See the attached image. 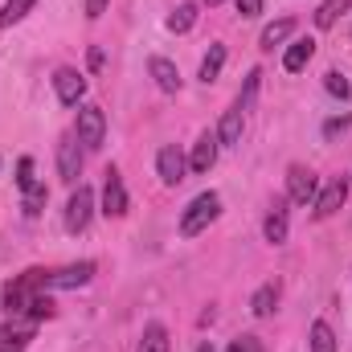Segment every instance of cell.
<instances>
[{
    "label": "cell",
    "mask_w": 352,
    "mask_h": 352,
    "mask_svg": "<svg viewBox=\"0 0 352 352\" xmlns=\"http://www.w3.org/2000/svg\"><path fill=\"white\" fill-rule=\"evenodd\" d=\"M135 352H168V328H164V324H148Z\"/></svg>",
    "instance_id": "cell-20"
},
{
    "label": "cell",
    "mask_w": 352,
    "mask_h": 352,
    "mask_svg": "<svg viewBox=\"0 0 352 352\" xmlns=\"http://www.w3.org/2000/svg\"><path fill=\"white\" fill-rule=\"evenodd\" d=\"M58 173L66 184H74L78 173H82V148H78V135H62L58 144Z\"/></svg>",
    "instance_id": "cell-10"
},
{
    "label": "cell",
    "mask_w": 352,
    "mask_h": 352,
    "mask_svg": "<svg viewBox=\"0 0 352 352\" xmlns=\"http://www.w3.org/2000/svg\"><path fill=\"white\" fill-rule=\"evenodd\" d=\"M344 201H349V180H344V176H336V180H332V184H328V188H324V192H320L316 201H311V205H316L311 213H316V217L324 221V217L340 213V209H344Z\"/></svg>",
    "instance_id": "cell-7"
},
{
    "label": "cell",
    "mask_w": 352,
    "mask_h": 352,
    "mask_svg": "<svg viewBox=\"0 0 352 352\" xmlns=\"http://www.w3.org/2000/svg\"><path fill=\"white\" fill-rule=\"evenodd\" d=\"M54 90H58V98H62L66 107H78V98L87 94V78H82L74 66H62V70L54 74Z\"/></svg>",
    "instance_id": "cell-12"
},
{
    "label": "cell",
    "mask_w": 352,
    "mask_h": 352,
    "mask_svg": "<svg viewBox=\"0 0 352 352\" xmlns=\"http://www.w3.org/2000/svg\"><path fill=\"white\" fill-rule=\"evenodd\" d=\"M258 82H263V70H250V74H246V90H242V98H238L242 111L254 107V98H258Z\"/></svg>",
    "instance_id": "cell-28"
},
{
    "label": "cell",
    "mask_w": 352,
    "mask_h": 352,
    "mask_svg": "<svg viewBox=\"0 0 352 352\" xmlns=\"http://www.w3.org/2000/svg\"><path fill=\"white\" fill-rule=\"evenodd\" d=\"M102 12H107V0H87V16L90 21H98Z\"/></svg>",
    "instance_id": "cell-33"
},
{
    "label": "cell",
    "mask_w": 352,
    "mask_h": 352,
    "mask_svg": "<svg viewBox=\"0 0 352 352\" xmlns=\"http://www.w3.org/2000/svg\"><path fill=\"white\" fill-rule=\"evenodd\" d=\"M226 352H263V340L258 336H238V340H230Z\"/></svg>",
    "instance_id": "cell-31"
},
{
    "label": "cell",
    "mask_w": 352,
    "mask_h": 352,
    "mask_svg": "<svg viewBox=\"0 0 352 352\" xmlns=\"http://www.w3.org/2000/svg\"><path fill=\"white\" fill-rule=\"evenodd\" d=\"M33 320H4L0 324V352H25L33 340Z\"/></svg>",
    "instance_id": "cell-8"
},
{
    "label": "cell",
    "mask_w": 352,
    "mask_h": 352,
    "mask_svg": "<svg viewBox=\"0 0 352 352\" xmlns=\"http://www.w3.org/2000/svg\"><path fill=\"white\" fill-rule=\"evenodd\" d=\"M205 4H209V8H217V4H221V0H205Z\"/></svg>",
    "instance_id": "cell-36"
},
{
    "label": "cell",
    "mask_w": 352,
    "mask_h": 352,
    "mask_svg": "<svg viewBox=\"0 0 352 352\" xmlns=\"http://www.w3.org/2000/svg\"><path fill=\"white\" fill-rule=\"evenodd\" d=\"M74 135H78V144L82 148H102V140H107V115H102V107H78V127H74Z\"/></svg>",
    "instance_id": "cell-4"
},
{
    "label": "cell",
    "mask_w": 352,
    "mask_h": 352,
    "mask_svg": "<svg viewBox=\"0 0 352 352\" xmlns=\"http://www.w3.org/2000/svg\"><path fill=\"white\" fill-rule=\"evenodd\" d=\"M311 58H316V41H311V37H299V41H291V50H287V58H283V70H287V74H299Z\"/></svg>",
    "instance_id": "cell-16"
},
{
    "label": "cell",
    "mask_w": 352,
    "mask_h": 352,
    "mask_svg": "<svg viewBox=\"0 0 352 352\" xmlns=\"http://www.w3.org/2000/svg\"><path fill=\"white\" fill-rule=\"evenodd\" d=\"M274 303H278V287H274V283H263V287L254 291V299H250V311H254V316H270Z\"/></svg>",
    "instance_id": "cell-23"
},
{
    "label": "cell",
    "mask_w": 352,
    "mask_h": 352,
    "mask_svg": "<svg viewBox=\"0 0 352 352\" xmlns=\"http://www.w3.org/2000/svg\"><path fill=\"white\" fill-rule=\"evenodd\" d=\"M148 74L156 78V87L164 90V94H176V90H180V70H176L168 58H152V62H148Z\"/></svg>",
    "instance_id": "cell-15"
},
{
    "label": "cell",
    "mask_w": 352,
    "mask_h": 352,
    "mask_svg": "<svg viewBox=\"0 0 352 352\" xmlns=\"http://www.w3.org/2000/svg\"><path fill=\"white\" fill-rule=\"evenodd\" d=\"M311 352H336V332L324 320L311 324Z\"/></svg>",
    "instance_id": "cell-25"
},
{
    "label": "cell",
    "mask_w": 352,
    "mask_h": 352,
    "mask_svg": "<svg viewBox=\"0 0 352 352\" xmlns=\"http://www.w3.org/2000/svg\"><path fill=\"white\" fill-rule=\"evenodd\" d=\"M349 8H352V0H324V4L316 8V16H311V21H316V29H332Z\"/></svg>",
    "instance_id": "cell-19"
},
{
    "label": "cell",
    "mask_w": 352,
    "mask_h": 352,
    "mask_svg": "<svg viewBox=\"0 0 352 352\" xmlns=\"http://www.w3.org/2000/svg\"><path fill=\"white\" fill-rule=\"evenodd\" d=\"M238 12L242 16H258L263 12V0H238Z\"/></svg>",
    "instance_id": "cell-32"
},
{
    "label": "cell",
    "mask_w": 352,
    "mask_h": 352,
    "mask_svg": "<svg viewBox=\"0 0 352 352\" xmlns=\"http://www.w3.org/2000/svg\"><path fill=\"white\" fill-rule=\"evenodd\" d=\"M41 266H33V270H25V274H16L8 287H4V307L12 311V316H29V307H33V299L45 291L41 287Z\"/></svg>",
    "instance_id": "cell-2"
},
{
    "label": "cell",
    "mask_w": 352,
    "mask_h": 352,
    "mask_svg": "<svg viewBox=\"0 0 352 352\" xmlns=\"http://www.w3.org/2000/svg\"><path fill=\"white\" fill-rule=\"evenodd\" d=\"M197 12H201L197 4H176V12L168 16V29H173V33H188V29L197 25Z\"/></svg>",
    "instance_id": "cell-24"
},
{
    "label": "cell",
    "mask_w": 352,
    "mask_h": 352,
    "mask_svg": "<svg viewBox=\"0 0 352 352\" xmlns=\"http://www.w3.org/2000/svg\"><path fill=\"white\" fill-rule=\"evenodd\" d=\"M197 352H213V344H201V349H197Z\"/></svg>",
    "instance_id": "cell-35"
},
{
    "label": "cell",
    "mask_w": 352,
    "mask_h": 352,
    "mask_svg": "<svg viewBox=\"0 0 352 352\" xmlns=\"http://www.w3.org/2000/svg\"><path fill=\"white\" fill-rule=\"evenodd\" d=\"M242 127H246V119H242V107H230V111L221 115V127H217V144H226V148L242 144Z\"/></svg>",
    "instance_id": "cell-17"
},
{
    "label": "cell",
    "mask_w": 352,
    "mask_h": 352,
    "mask_svg": "<svg viewBox=\"0 0 352 352\" xmlns=\"http://www.w3.org/2000/svg\"><path fill=\"white\" fill-rule=\"evenodd\" d=\"M90 278H94V263H70L58 266V270H45L41 287L45 291H70V287H87Z\"/></svg>",
    "instance_id": "cell-3"
},
{
    "label": "cell",
    "mask_w": 352,
    "mask_h": 352,
    "mask_svg": "<svg viewBox=\"0 0 352 352\" xmlns=\"http://www.w3.org/2000/svg\"><path fill=\"white\" fill-rule=\"evenodd\" d=\"M324 87H328V94H336V98H349L352 94V82L340 70H328V74H324Z\"/></svg>",
    "instance_id": "cell-27"
},
{
    "label": "cell",
    "mask_w": 352,
    "mask_h": 352,
    "mask_svg": "<svg viewBox=\"0 0 352 352\" xmlns=\"http://www.w3.org/2000/svg\"><path fill=\"white\" fill-rule=\"evenodd\" d=\"M221 66H226V45H217V41H213V45H209V54L201 58V74H197V78L209 87V82H217V78H221Z\"/></svg>",
    "instance_id": "cell-18"
},
{
    "label": "cell",
    "mask_w": 352,
    "mask_h": 352,
    "mask_svg": "<svg viewBox=\"0 0 352 352\" xmlns=\"http://www.w3.org/2000/svg\"><path fill=\"white\" fill-rule=\"evenodd\" d=\"M217 148H221V144H217V135H213V131H201V135H197V144H192L188 168H192L197 176H205L213 164H217Z\"/></svg>",
    "instance_id": "cell-11"
},
{
    "label": "cell",
    "mask_w": 352,
    "mask_h": 352,
    "mask_svg": "<svg viewBox=\"0 0 352 352\" xmlns=\"http://www.w3.org/2000/svg\"><path fill=\"white\" fill-rule=\"evenodd\" d=\"M291 33H295V21H291V16H283V21L266 25V29H263V50H274V45H283Z\"/></svg>",
    "instance_id": "cell-22"
},
{
    "label": "cell",
    "mask_w": 352,
    "mask_h": 352,
    "mask_svg": "<svg viewBox=\"0 0 352 352\" xmlns=\"http://www.w3.org/2000/svg\"><path fill=\"white\" fill-rule=\"evenodd\" d=\"M45 197H50V192H45L41 180H37L33 188H25V217H37V213L45 209Z\"/></svg>",
    "instance_id": "cell-26"
},
{
    "label": "cell",
    "mask_w": 352,
    "mask_h": 352,
    "mask_svg": "<svg viewBox=\"0 0 352 352\" xmlns=\"http://www.w3.org/2000/svg\"><path fill=\"white\" fill-rule=\"evenodd\" d=\"M184 168H188V160L176 152L173 144H164V148L156 152V173H160L164 184H180V180H184Z\"/></svg>",
    "instance_id": "cell-13"
},
{
    "label": "cell",
    "mask_w": 352,
    "mask_h": 352,
    "mask_svg": "<svg viewBox=\"0 0 352 352\" xmlns=\"http://www.w3.org/2000/svg\"><path fill=\"white\" fill-rule=\"evenodd\" d=\"M102 213L107 217H123L127 213V188H123V176L115 168H107V180H102Z\"/></svg>",
    "instance_id": "cell-9"
},
{
    "label": "cell",
    "mask_w": 352,
    "mask_h": 352,
    "mask_svg": "<svg viewBox=\"0 0 352 352\" xmlns=\"http://www.w3.org/2000/svg\"><path fill=\"white\" fill-rule=\"evenodd\" d=\"M90 213H94V192H90L87 184H78L70 192V201H66V230L70 234H82L90 226Z\"/></svg>",
    "instance_id": "cell-5"
},
{
    "label": "cell",
    "mask_w": 352,
    "mask_h": 352,
    "mask_svg": "<svg viewBox=\"0 0 352 352\" xmlns=\"http://www.w3.org/2000/svg\"><path fill=\"white\" fill-rule=\"evenodd\" d=\"M90 70H102V50H90Z\"/></svg>",
    "instance_id": "cell-34"
},
{
    "label": "cell",
    "mask_w": 352,
    "mask_h": 352,
    "mask_svg": "<svg viewBox=\"0 0 352 352\" xmlns=\"http://www.w3.org/2000/svg\"><path fill=\"white\" fill-rule=\"evenodd\" d=\"M287 201H274L270 205V213H266V221H263V234H266V242L270 246H283L287 242Z\"/></svg>",
    "instance_id": "cell-14"
},
{
    "label": "cell",
    "mask_w": 352,
    "mask_h": 352,
    "mask_svg": "<svg viewBox=\"0 0 352 352\" xmlns=\"http://www.w3.org/2000/svg\"><path fill=\"white\" fill-rule=\"evenodd\" d=\"M349 127H352V115L328 119V123H324V140H336V135H340V131H349Z\"/></svg>",
    "instance_id": "cell-30"
},
{
    "label": "cell",
    "mask_w": 352,
    "mask_h": 352,
    "mask_svg": "<svg viewBox=\"0 0 352 352\" xmlns=\"http://www.w3.org/2000/svg\"><path fill=\"white\" fill-rule=\"evenodd\" d=\"M221 213V197L217 192H201L188 201V209L180 213V238H197L201 230H209Z\"/></svg>",
    "instance_id": "cell-1"
},
{
    "label": "cell",
    "mask_w": 352,
    "mask_h": 352,
    "mask_svg": "<svg viewBox=\"0 0 352 352\" xmlns=\"http://www.w3.org/2000/svg\"><path fill=\"white\" fill-rule=\"evenodd\" d=\"M287 197L295 205H311L316 201V173L303 168V164H291L287 168Z\"/></svg>",
    "instance_id": "cell-6"
},
{
    "label": "cell",
    "mask_w": 352,
    "mask_h": 352,
    "mask_svg": "<svg viewBox=\"0 0 352 352\" xmlns=\"http://www.w3.org/2000/svg\"><path fill=\"white\" fill-rule=\"evenodd\" d=\"M16 184H21V192L37 184V176H33V160H29V156H21V164H16Z\"/></svg>",
    "instance_id": "cell-29"
},
{
    "label": "cell",
    "mask_w": 352,
    "mask_h": 352,
    "mask_svg": "<svg viewBox=\"0 0 352 352\" xmlns=\"http://www.w3.org/2000/svg\"><path fill=\"white\" fill-rule=\"evenodd\" d=\"M33 8H37V0H4V8H0V29H8V25L25 21Z\"/></svg>",
    "instance_id": "cell-21"
}]
</instances>
